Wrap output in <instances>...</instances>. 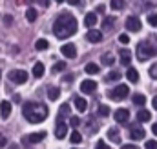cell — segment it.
Masks as SVG:
<instances>
[{
    "instance_id": "1",
    "label": "cell",
    "mask_w": 157,
    "mask_h": 149,
    "mask_svg": "<svg viewBox=\"0 0 157 149\" xmlns=\"http://www.w3.org/2000/svg\"><path fill=\"white\" fill-rule=\"evenodd\" d=\"M77 27L78 26H77L75 16H71L70 13H62V15L55 20V24H53V33H55L57 38L64 40V38L75 35V33H77Z\"/></svg>"
},
{
    "instance_id": "2",
    "label": "cell",
    "mask_w": 157,
    "mask_h": 149,
    "mask_svg": "<svg viewBox=\"0 0 157 149\" xmlns=\"http://www.w3.org/2000/svg\"><path fill=\"white\" fill-rule=\"evenodd\" d=\"M22 114L28 118V122H31V124H40L42 120H46L48 118V107L44 106V104H37V102H28L24 107H22Z\"/></svg>"
},
{
    "instance_id": "3",
    "label": "cell",
    "mask_w": 157,
    "mask_h": 149,
    "mask_svg": "<svg viewBox=\"0 0 157 149\" xmlns=\"http://www.w3.org/2000/svg\"><path fill=\"white\" fill-rule=\"evenodd\" d=\"M155 53H157V49L150 44V42H141V44L137 45V58H139L141 62H144V60L152 58Z\"/></svg>"
},
{
    "instance_id": "4",
    "label": "cell",
    "mask_w": 157,
    "mask_h": 149,
    "mask_svg": "<svg viewBox=\"0 0 157 149\" xmlns=\"http://www.w3.org/2000/svg\"><path fill=\"white\" fill-rule=\"evenodd\" d=\"M128 93H130L128 85L121 84V85H117L113 91H110V98H112V100H124V98L128 96Z\"/></svg>"
},
{
    "instance_id": "5",
    "label": "cell",
    "mask_w": 157,
    "mask_h": 149,
    "mask_svg": "<svg viewBox=\"0 0 157 149\" xmlns=\"http://www.w3.org/2000/svg\"><path fill=\"white\" fill-rule=\"evenodd\" d=\"M9 80L13 84H24L28 80V73L20 71V69H13V71H9Z\"/></svg>"
},
{
    "instance_id": "6",
    "label": "cell",
    "mask_w": 157,
    "mask_h": 149,
    "mask_svg": "<svg viewBox=\"0 0 157 149\" xmlns=\"http://www.w3.org/2000/svg\"><path fill=\"white\" fill-rule=\"evenodd\" d=\"M124 26H126L128 31H133V33L141 31V27H143V24H141V20H139L137 16H128L126 22H124Z\"/></svg>"
},
{
    "instance_id": "7",
    "label": "cell",
    "mask_w": 157,
    "mask_h": 149,
    "mask_svg": "<svg viewBox=\"0 0 157 149\" xmlns=\"http://www.w3.org/2000/svg\"><path fill=\"white\" fill-rule=\"evenodd\" d=\"M60 53H62L66 58H75V56H77V47H75L73 44H64V45L60 47Z\"/></svg>"
},
{
    "instance_id": "8",
    "label": "cell",
    "mask_w": 157,
    "mask_h": 149,
    "mask_svg": "<svg viewBox=\"0 0 157 149\" xmlns=\"http://www.w3.org/2000/svg\"><path fill=\"white\" fill-rule=\"evenodd\" d=\"M66 135H68V125H66L64 122H57V127H55V136H57L59 140H62V138H66Z\"/></svg>"
},
{
    "instance_id": "9",
    "label": "cell",
    "mask_w": 157,
    "mask_h": 149,
    "mask_svg": "<svg viewBox=\"0 0 157 149\" xmlns=\"http://www.w3.org/2000/svg\"><path fill=\"white\" fill-rule=\"evenodd\" d=\"M130 138H132V140H143V138H144V129H143L141 125L132 127V129H130Z\"/></svg>"
},
{
    "instance_id": "10",
    "label": "cell",
    "mask_w": 157,
    "mask_h": 149,
    "mask_svg": "<svg viewBox=\"0 0 157 149\" xmlns=\"http://www.w3.org/2000/svg\"><path fill=\"white\" fill-rule=\"evenodd\" d=\"M95 89H97V82H93V80H84L80 84V91L82 93H93Z\"/></svg>"
},
{
    "instance_id": "11",
    "label": "cell",
    "mask_w": 157,
    "mask_h": 149,
    "mask_svg": "<svg viewBox=\"0 0 157 149\" xmlns=\"http://www.w3.org/2000/svg\"><path fill=\"white\" fill-rule=\"evenodd\" d=\"M44 136H46V133H44V131H42V133H31V135H28L24 140H26V142H29V144H39V142L44 140Z\"/></svg>"
},
{
    "instance_id": "12",
    "label": "cell",
    "mask_w": 157,
    "mask_h": 149,
    "mask_svg": "<svg viewBox=\"0 0 157 149\" xmlns=\"http://www.w3.org/2000/svg\"><path fill=\"white\" fill-rule=\"evenodd\" d=\"M86 38L91 42V44H99L101 40H102V35H101V31H95V29H90L88 33H86Z\"/></svg>"
},
{
    "instance_id": "13",
    "label": "cell",
    "mask_w": 157,
    "mask_h": 149,
    "mask_svg": "<svg viewBox=\"0 0 157 149\" xmlns=\"http://www.w3.org/2000/svg\"><path fill=\"white\" fill-rule=\"evenodd\" d=\"M128 118H130V111H128V109H117V111H115V120H117V122L126 124Z\"/></svg>"
},
{
    "instance_id": "14",
    "label": "cell",
    "mask_w": 157,
    "mask_h": 149,
    "mask_svg": "<svg viewBox=\"0 0 157 149\" xmlns=\"http://www.w3.org/2000/svg\"><path fill=\"white\" fill-rule=\"evenodd\" d=\"M0 114H2V118H9V114H11V104L7 100L0 102Z\"/></svg>"
},
{
    "instance_id": "15",
    "label": "cell",
    "mask_w": 157,
    "mask_h": 149,
    "mask_svg": "<svg viewBox=\"0 0 157 149\" xmlns=\"http://www.w3.org/2000/svg\"><path fill=\"white\" fill-rule=\"evenodd\" d=\"M44 73H46L44 64H42V62H37V64L33 66V76H35V78H42V74Z\"/></svg>"
},
{
    "instance_id": "16",
    "label": "cell",
    "mask_w": 157,
    "mask_h": 149,
    "mask_svg": "<svg viewBox=\"0 0 157 149\" xmlns=\"http://www.w3.org/2000/svg\"><path fill=\"white\" fill-rule=\"evenodd\" d=\"M126 78H128L132 84L139 82V73H137V69H133V67H128V71H126Z\"/></svg>"
},
{
    "instance_id": "17",
    "label": "cell",
    "mask_w": 157,
    "mask_h": 149,
    "mask_svg": "<svg viewBox=\"0 0 157 149\" xmlns=\"http://www.w3.org/2000/svg\"><path fill=\"white\" fill-rule=\"evenodd\" d=\"M84 24H86V27H93L97 24V15L95 13H88L86 18H84Z\"/></svg>"
},
{
    "instance_id": "18",
    "label": "cell",
    "mask_w": 157,
    "mask_h": 149,
    "mask_svg": "<svg viewBox=\"0 0 157 149\" xmlns=\"http://www.w3.org/2000/svg\"><path fill=\"white\" fill-rule=\"evenodd\" d=\"M130 60H132V55L128 49H121V64L122 66H130Z\"/></svg>"
},
{
    "instance_id": "19",
    "label": "cell",
    "mask_w": 157,
    "mask_h": 149,
    "mask_svg": "<svg viewBox=\"0 0 157 149\" xmlns=\"http://www.w3.org/2000/svg\"><path fill=\"white\" fill-rule=\"evenodd\" d=\"M108 138H110L112 142H115V144H121V135H119V131L115 127L108 129Z\"/></svg>"
},
{
    "instance_id": "20",
    "label": "cell",
    "mask_w": 157,
    "mask_h": 149,
    "mask_svg": "<svg viewBox=\"0 0 157 149\" xmlns=\"http://www.w3.org/2000/svg\"><path fill=\"white\" fill-rule=\"evenodd\" d=\"M75 107H77V111L84 113V111H86V107H88V104H86V100H84V98L75 96Z\"/></svg>"
},
{
    "instance_id": "21",
    "label": "cell",
    "mask_w": 157,
    "mask_h": 149,
    "mask_svg": "<svg viewBox=\"0 0 157 149\" xmlns=\"http://www.w3.org/2000/svg\"><path fill=\"white\" fill-rule=\"evenodd\" d=\"M101 62H102L104 66H112V64L115 62V58H113V55H112V53H104V55L101 56Z\"/></svg>"
},
{
    "instance_id": "22",
    "label": "cell",
    "mask_w": 157,
    "mask_h": 149,
    "mask_svg": "<svg viewBox=\"0 0 157 149\" xmlns=\"http://www.w3.org/2000/svg\"><path fill=\"white\" fill-rule=\"evenodd\" d=\"M152 118V114H150V111H146V109H141V111L137 113V120L139 122H148Z\"/></svg>"
},
{
    "instance_id": "23",
    "label": "cell",
    "mask_w": 157,
    "mask_h": 149,
    "mask_svg": "<svg viewBox=\"0 0 157 149\" xmlns=\"http://www.w3.org/2000/svg\"><path fill=\"white\" fill-rule=\"evenodd\" d=\"M48 47H49V42L44 40V38H39V40L35 42V49H37V51H44V49H48Z\"/></svg>"
},
{
    "instance_id": "24",
    "label": "cell",
    "mask_w": 157,
    "mask_h": 149,
    "mask_svg": "<svg viewBox=\"0 0 157 149\" xmlns=\"http://www.w3.org/2000/svg\"><path fill=\"white\" fill-rule=\"evenodd\" d=\"M133 104H135V106H144V104H146V96L141 95V93H135V95H133Z\"/></svg>"
},
{
    "instance_id": "25",
    "label": "cell",
    "mask_w": 157,
    "mask_h": 149,
    "mask_svg": "<svg viewBox=\"0 0 157 149\" xmlns=\"http://www.w3.org/2000/svg\"><path fill=\"white\" fill-rule=\"evenodd\" d=\"M68 114H70V106L68 104H62L60 106V113H59V122H62V118L68 116Z\"/></svg>"
},
{
    "instance_id": "26",
    "label": "cell",
    "mask_w": 157,
    "mask_h": 149,
    "mask_svg": "<svg viewBox=\"0 0 157 149\" xmlns=\"http://www.w3.org/2000/svg\"><path fill=\"white\" fill-rule=\"evenodd\" d=\"M26 18H28V22H35V20H37V11H35L33 7H28V11H26Z\"/></svg>"
},
{
    "instance_id": "27",
    "label": "cell",
    "mask_w": 157,
    "mask_h": 149,
    "mask_svg": "<svg viewBox=\"0 0 157 149\" xmlns=\"http://www.w3.org/2000/svg\"><path fill=\"white\" fill-rule=\"evenodd\" d=\"M59 95H60V91H59L57 87H49V89H48V98H49V100H57Z\"/></svg>"
},
{
    "instance_id": "28",
    "label": "cell",
    "mask_w": 157,
    "mask_h": 149,
    "mask_svg": "<svg viewBox=\"0 0 157 149\" xmlns=\"http://www.w3.org/2000/svg\"><path fill=\"white\" fill-rule=\"evenodd\" d=\"M86 73L88 74H97L99 73V66H97V64H86Z\"/></svg>"
},
{
    "instance_id": "29",
    "label": "cell",
    "mask_w": 157,
    "mask_h": 149,
    "mask_svg": "<svg viewBox=\"0 0 157 149\" xmlns=\"http://www.w3.org/2000/svg\"><path fill=\"white\" fill-rule=\"evenodd\" d=\"M113 24H115V18H113V16H106L104 22H102V27H104V29H110Z\"/></svg>"
},
{
    "instance_id": "30",
    "label": "cell",
    "mask_w": 157,
    "mask_h": 149,
    "mask_svg": "<svg viewBox=\"0 0 157 149\" xmlns=\"http://www.w3.org/2000/svg\"><path fill=\"white\" fill-rule=\"evenodd\" d=\"M110 5H112V9L119 11V9H122V7H124V0H112V2H110Z\"/></svg>"
},
{
    "instance_id": "31",
    "label": "cell",
    "mask_w": 157,
    "mask_h": 149,
    "mask_svg": "<svg viewBox=\"0 0 157 149\" xmlns=\"http://www.w3.org/2000/svg\"><path fill=\"white\" fill-rule=\"evenodd\" d=\"M70 140H71V144H78V142L82 140V136H80V133H78V131H71Z\"/></svg>"
},
{
    "instance_id": "32",
    "label": "cell",
    "mask_w": 157,
    "mask_h": 149,
    "mask_svg": "<svg viewBox=\"0 0 157 149\" xmlns=\"http://www.w3.org/2000/svg\"><path fill=\"white\" fill-rule=\"evenodd\" d=\"M64 69H66V64H64V62H57V64L51 67L53 73H59V71H64Z\"/></svg>"
},
{
    "instance_id": "33",
    "label": "cell",
    "mask_w": 157,
    "mask_h": 149,
    "mask_svg": "<svg viewBox=\"0 0 157 149\" xmlns=\"http://www.w3.org/2000/svg\"><path fill=\"white\" fill-rule=\"evenodd\" d=\"M119 78H121V73H119V71H112V73L106 76L108 82H115V80H119Z\"/></svg>"
},
{
    "instance_id": "34",
    "label": "cell",
    "mask_w": 157,
    "mask_h": 149,
    "mask_svg": "<svg viewBox=\"0 0 157 149\" xmlns=\"http://www.w3.org/2000/svg\"><path fill=\"white\" fill-rule=\"evenodd\" d=\"M97 113H99L101 116H108V114H110V107H108V106H99Z\"/></svg>"
},
{
    "instance_id": "35",
    "label": "cell",
    "mask_w": 157,
    "mask_h": 149,
    "mask_svg": "<svg viewBox=\"0 0 157 149\" xmlns=\"http://www.w3.org/2000/svg\"><path fill=\"white\" fill-rule=\"evenodd\" d=\"M148 24H150V26H154V27H157V15H155V13L148 15Z\"/></svg>"
},
{
    "instance_id": "36",
    "label": "cell",
    "mask_w": 157,
    "mask_h": 149,
    "mask_svg": "<svg viewBox=\"0 0 157 149\" xmlns=\"http://www.w3.org/2000/svg\"><path fill=\"white\" fill-rule=\"evenodd\" d=\"M144 149H157V142L155 140H148V142L144 144Z\"/></svg>"
},
{
    "instance_id": "37",
    "label": "cell",
    "mask_w": 157,
    "mask_h": 149,
    "mask_svg": "<svg viewBox=\"0 0 157 149\" xmlns=\"http://www.w3.org/2000/svg\"><path fill=\"white\" fill-rule=\"evenodd\" d=\"M150 76H152V78H155V80H157V64H154V66L150 67Z\"/></svg>"
},
{
    "instance_id": "38",
    "label": "cell",
    "mask_w": 157,
    "mask_h": 149,
    "mask_svg": "<svg viewBox=\"0 0 157 149\" xmlns=\"http://www.w3.org/2000/svg\"><path fill=\"white\" fill-rule=\"evenodd\" d=\"M95 149H110V147L106 146V142H102V140H99V142H97V146H95Z\"/></svg>"
},
{
    "instance_id": "39",
    "label": "cell",
    "mask_w": 157,
    "mask_h": 149,
    "mask_svg": "<svg viewBox=\"0 0 157 149\" xmlns=\"http://www.w3.org/2000/svg\"><path fill=\"white\" fill-rule=\"evenodd\" d=\"M70 122H71V125H73V127H77L78 124H80V120H78L77 116H70Z\"/></svg>"
},
{
    "instance_id": "40",
    "label": "cell",
    "mask_w": 157,
    "mask_h": 149,
    "mask_svg": "<svg viewBox=\"0 0 157 149\" xmlns=\"http://www.w3.org/2000/svg\"><path fill=\"white\" fill-rule=\"evenodd\" d=\"M11 22H13V16H11V15H6V16H4V24H6V26H11Z\"/></svg>"
},
{
    "instance_id": "41",
    "label": "cell",
    "mask_w": 157,
    "mask_h": 149,
    "mask_svg": "<svg viewBox=\"0 0 157 149\" xmlns=\"http://www.w3.org/2000/svg\"><path fill=\"white\" fill-rule=\"evenodd\" d=\"M119 42H121V44H128V42H130V37H128V35H121V37H119Z\"/></svg>"
},
{
    "instance_id": "42",
    "label": "cell",
    "mask_w": 157,
    "mask_h": 149,
    "mask_svg": "<svg viewBox=\"0 0 157 149\" xmlns=\"http://www.w3.org/2000/svg\"><path fill=\"white\" fill-rule=\"evenodd\" d=\"M4 146H6V136L0 133V147H4Z\"/></svg>"
},
{
    "instance_id": "43",
    "label": "cell",
    "mask_w": 157,
    "mask_h": 149,
    "mask_svg": "<svg viewBox=\"0 0 157 149\" xmlns=\"http://www.w3.org/2000/svg\"><path fill=\"white\" fill-rule=\"evenodd\" d=\"M68 2H70V5H77L80 0H68Z\"/></svg>"
},
{
    "instance_id": "44",
    "label": "cell",
    "mask_w": 157,
    "mask_h": 149,
    "mask_svg": "<svg viewBox=\"0 0 157 149\" xmlns=\"http://www.w3.org/2000/svg\"><path fill=\"white\" fill-rule=\"evenodd\" d=\"M104 11V5H97V13H102Z\"/></svg>"
},
{
    "instance_id": "45",
    "label": "cell",
    "mask_w": 157,
    "mask_h": 149,
    "mask_svg": "<svg viewBox=\"0 0 157 149\" xmlns=\"http://www.w3.org/2000/svg\"><path fill=\"white\" fill-rule=\"evenodd\" d=\"M152 131H154V135H157V122L152 125Z\"/></svg>"
},
{
    "instance_id": "46",
    "label": "cell",
    "mask_w": 157,
    "mask_h": 149,
    "mask_svg": "<svg viewBox=\"0 0 157 149\" xmlns=\"http://www.w3.org/2000/svg\"><path fill=\"white\" fill-rule=\"evenodd\" d=\"M152 106L157 109V96H154V100H152Z\"/></svg>"
},
{
    "instance_id": "47",
    "label": "cell",
    "mask_w": 157,
    "mask_h": 149,
    "mask_svg": "<svg viewBox=\"0 0 157 149\" xmlns=\"http://www.w3.org/2000/svg\"><path fill=\"white\" fill-rule=\"evenodd\" d=\"M122 149H137V147H135V146H130V144H128V146H122Z\"/></svg>"
},
{
    "instance_id": "48",
    "label": "cell",
    "mask_w": 157,
    "mask_h": 149,
    "mask_svg": "<svg viewBox=\"0 0 157 149\" xmlns=\"http://www.w3.org/2000/svg\"><path fill=\"white\" fill-rule=\"evenodd\" d=\"M7 149H18V144H11Z\"/></svg>"
},
{
    "instance_id": "49",
    "label": "cell",
    "mask_w": 157,
    "mask_h": 149,
    "mask_svg": "<svg viewBox=\"0 0 157 149\" xmlns=\"http://www.w3.org/2000/svg\"><path fill=\"white\" fill-rule=\"evenodd\" d=\"M57 2H64V0H57Z\"/></svg>"
},
{
    "instance_id": "50",
    "label": "cell",
    "mask_w": 157,
    "mask_h": 149,
    "mask_svg": "<svg viewBox=\"0 0 157 149\" xmlns=\"http://www.w3.org/2000/svg\"><path fill=\"white\" fill-rule=\"evenodd\" d=\"M26 2H31V0H26Z\"/></svg>"
},
{
    "instance_id": "51",
    "label": "cell",
    "mask_w": 157,
    "mask_h": 149,
    "mask_svg": "<svg viewBox=\"0 0 157 149\" xmlns=\"http://www.w3.org/2000/svg\"><path fill=\"white\" fill-rule=\"evenodd\" d=\"M0 76H2V71H0Z\"/></svg>"
}]
</instances>
